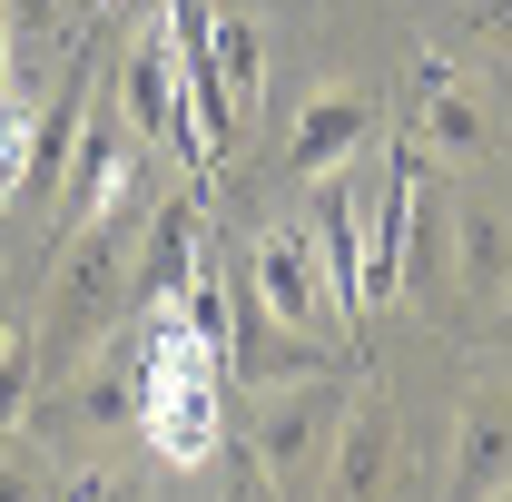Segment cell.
Segmentation results:
<instances>
[{
  "label": "cell",
  "mask_w": 512,
  "mask_h": 502,
  "mask_svg": "<svg viewBox=\"0 0 512 502\" xmlns=\"http://www.w3.org/2000/svg\"><path fill=\"white\" fill-rule=\"evenodd\" d=\"M335 424H345V384L335 375H286V384H256V483L276 502H296L316 483V463L335 453Z\"/></svg>",
  "instance_id": "1"
},
{
  "label": "cell",
  "mask_w": 512,
  "mask_h": 502,
  "mask_svg": "<svg viewBox=\"0 0 512 502\" xmlns=\"http://www.w3.org/2000/svg\"><path fill=\"white\" fill-rule=\"evenodd\" d=\"M128 276H138V207L69 237L60 276H50V345H60V355L109 335V315L128 306Z\"/></svg>",
  "instance_id": "2"
},
{
  "label": "cell",
  "mask_w": 512,
  "mask_h": 502,
  "mask_svg": "<svg viewBox=\"0 0 512 502\" xmlns=\"http://www.w3.org/2000/svg\"><path fill=\"white\" fill-rule=\"evenodd\" d=\"M119 119H128L138 148H168L197 188L217 178V168H207V148H197V119H188V60L168 50V30H158V20L128 40V60H119Z\"/></svg>",
  "instance_id": "3"
},
{
  "label": "cell",
  "mask_w": 512,
  "mask_h": 502,
  "mask_svg": "<svg viewBox=\"0 0 512 502\" xmlns=\"http://www.w3.org/2000/svg\"><path fill=\"white\" fill-rule=\"evenodd\" d=\"M138 197H148V148L128 138L119 109H89L79 119V148H69V168H60V237L99 227V217H128Z\"/></svg>",
  "instance_id": "4"
},
{
  "label": "cell",
  "mask_w": 512,
  "mask_h": 502,
  "mask_svg": "<svg viewBox=\"0 0 512 502\" xmlns=\"http://www.w3.org/2000/svg\"><path fill=\"white\" fill-rule=\"evenodd\" d=\"M237 276H247L256 315H266L276 335H316V315H325V266H316V237H306V227H266Z\"/></svg>",
  "instance_id": "5"
},
{
  "label": "cell",
  "mask_w": 512,
  "mask_h": 502,
  "mask_svg": "<svg viewBox=\"0 0 512 502\" xmlns=\"http://www.w3.org/2000/svg\"><path fill=\"white\" fill-rule=\"evenodd\" d=\"M512 493V384H473L453 414L444 502H503Z\"/></svg>",
  "instance_id": "6"
},
{
  "label": "cell",
  "mask_w": 512,
  "mask_h": 502,
  "mask_svg": "<svg viewBox=\"0 0 512 502\" xmlns=\"http://www.w3.org/2000/svg\"><path fill=\"white\" fill-rule=\"evenodd\" d=\"M316 266H325V306L365 325V188L345 168L316 178Z\"/></svg>",
  "instance_id": "7"
},
{
  "label": "cell",
  "mask_w": 512,
  "mask_h": 502,
  "mask_svg": "<svg viewBox=\"0 0 512 502\" xmlns=\"http://www.w3.org/2000/svg\"><path fill=\"white\" fill-rule=\"evenodd\" d=\"M197 197H207V188L158 197V217H138V276H128V296H138V306L188 296V276L207 266V256H197V237H207V207H197Z\"/></svg>",
  "instance_id": "8"
},
{
  "label": "cell",
  "mask_w": 512,
  "mask_h": 502,
  "mask_svg": "<svg viewBox=\"0 0 512 502\" xmlns=\"http://www.w3.org/2000/svg\"><path fill=\"white\" fill-rule=\"evenodd\" d=\"M404 217H414V138L394 148V168L365 188V315H384L404 296Z\"/></svg>",
  "instance_id": "9"
},
{
  "label": "cell",
  "mask_w": 512,
  "mask_h": 502,
  "mask_svg": "<svg viewBox=\"0 0 512 502\" xmlns=\"http://www.w3.org/2000/svg\"><path fill=\"white\" fill-rule=\"evenodd\" d=\"M365 138H375V99H365V89H316V99L296 109V128H286V168L316 188V178H335Z\"/></svg>",
  "instance_id": "10"
},
{
  "label": "cell",
  "mask_w": 512,
  "mask_h": 502,
  "mask_svg": "<svg viewBox=\"0 0 512 502\" xmlns=\"http://www.w3.org/2000/svg\"><path fill=\"white\" fill-rule=\"evenodd\" d=\"M335 502H384V473H394V394H355L345 424H335Z\"/></svg>",
  "instance_id": "11"
},
{
  "label": "cell",
  "mask_w": 512,
  "mask_h": 502,
  "mask_svg": "<svg viewBox=\"0 0 512 502\" xmlns=\"http://www.w3.org/2000/svg\"><path fill=\"white\" fill-rule=\"evenodd\" d=\"M453 286L473 306H512V217L483 197H453Z\"/></svg>",
  "instance_id": "12"
},
{
  "label": "cell",
  "mask_w": 512,
  "mask_h": 502,
  "mask_svg": "<svg viewBox=\"0 0 512 502\" xmlns=\"http://www.w3.org/2000/svg\"><path fill=\"white\" fill-rule=\"evenodd\" d=\"M453 286V188L424 178V148H414V217H404V296H444Z\"/></svg>",
  "instance_id": "13"
},
{
  "label": "cell",
  "mask_w": 512,
  "mask_h": 502,
  "mask_svg": "<svg viewBox=\"0 0 512 502\" xmlns=\"http://www.w3.org/2000/svg\"><path fill=\"white\" fill-rule=\"evenodd\" d=\"M197 60L217 69V89L237 99V119L266 99V30H256L247 10H217V20H207V40H197Z\"/></svg>",
  "instance_id": "14"
},
{
  "label": "cell",
  "mask_w": 512,
  "mask_h": 502,
  "mask_svg": "<svg viewBox=\"0 0 512 502\" xmlns=\"http://www.w3.org/2000/svg\"><path fill=\"white\" fill-rule=\"evenodd\" d=\"M414 148L424 158H483V99H463L453 79H434L424 109H414Z\"/></svg>",
  "instance_id": "15"
},
{
  "label": "cell",
  "mask_w": 512,
  "mask_h": 502,
  "mask_svg": "<svg viewBox=\"0 0 512 502\" xmlns=\"http://www.w3.org/2000/svg\"><path fill=\"white\" fill-rule=\"evenodd\" d=\"M69 424L79 434H109V424H138V355H99L79 394H69Z\"/></svg>",
  "instance_id": "16"
},
{
  "label": "cell",
  "mask_w": 512,
  "mask_h": 502,
  "mask_svg": "<svg viewBox=\"0 0 512 502\" xmlns=\"http://www.w3.org/2000/svg\"><path fill=\"white\" fill-rule=\"evenodd\" d=\"M30 394H40V345H30V335H10V345H0V434H20Z\"/></svg>",
  "instance_id": "17"
},
{
  "label": "cell",
  "mask_w": 512,
  "mask_h": 502,
  "mask_svg": "<svg viewBox=\"0 0 512 502\" xmlns=\"http://www.w3.org/2000/svg\"><path fill=\"white\" fill-rule=\"evenodd\" d=\"M0 502H50V463L10 434H0Z\"/></svg>",
  "instance_id": "18"
},
{
  "label": "cell",
  "mask_w": 512,
  "mask_h": 502,
  "mask_svg": "<svg viewBox=\"0 0 512 502\" xmlns=\"http://www.w3.org/2000/svg\"><path fill=\"white\" fill-rule=\"evenodd\" d=\"M217 10H227V0H158V30H168V50H197Z\"/></svg>",
  "instance_id": "19"
},
{
  "label": "cell",
  "mask_w": 512,
  "mask_h": 502,
  "mask_svg": "<svg viewBox=\"0 0 512 502\" xmlns=\"http://www.w3.org/2000/svg\"><path fill=\"white\" fill-rule=\"evenodd\" d=\"M0 10H10V30H20V40H50V30L69 20V0H0Z\"/></svg>",
  "instance_id": "20"
},
{
  "label": "cell",
  "mask_w": 512,
  "mask_h": 502,
  "mask_svg": "<svg viewBox=\"0 0 512 502\" xmlns=\"http://www.w3.org/2000/svg\"><path fill=\"white\" fill-rule=\"evenodd\" d=\"M473 40L483 50H512V0H473Z\"/></svg>",
  "instance_id": "21"
},
{
  "label": "cell",
  "mask_w": 512,
  "mask_h": 502,
  "mask_svg": "<svg viewBox=\"0 0 512 502\" xmlns=\"http://www.w3.org/2000/svg\"><path fill=\"white\" fill-rule=\"evenodd\" d=\"M69 502H138V493H128L119 473H79V483H69Z\"/></svg>",
  "instance_id": "22"
},
{
  "label": "cell",
  "mask_w": 512,
  "mask_h": 502,
  "mask_svg": "<svg viewBox=\"0 0 512 502\" xmlns=\"http://www.w3.org/2000/svg\"><path fill=\"white\" fill-rule=\"evenodd\" d=\"M10 40H20V30H10V10H0V89L20 79V60H10Z\"/></svg>",
  "instance_id": "23"
}]
</instances>
